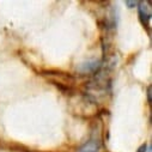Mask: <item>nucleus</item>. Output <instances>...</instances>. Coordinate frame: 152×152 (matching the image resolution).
Returning a JSON list of instances; mask_svg holds the SVG:
<instances>
[{
	"mask_svg": "<svg viewBox=\"0 0 152 152\" xmlns=\"http://www.w3.org/2000/svg\"><path fill=\"white\" fill-rule=\"evenodd\" d=\"M138 3L137 1H126V5H128V6H135Z\"/></svg>",
	"mask_w": 152,
	"mask_h": 152,
	"instance_id": "nucleus-3",
	"label": "nucleus"
},
{
	"mask_svg": "<svg viewBox=\"0 0 152 152\" xmlns=\"http://www.w3.org/2000/svg\"><path fill=\"white\" fill-rule=\"evenodd\" d=\"M99 146H101L99 140L91 139V140H89L88 142H85V144L78 150V152H98Z\"/></svg>",
	"mask_w": 152,
	"mask_h": 152,
	"instance_id": "nucleus-2",
	"label": "nucleus"
},
{
	"mask_svg": "<svg viewBox=\"0 0 152 152\" xmlns=\"http://www.w3.org/2000/svg\"><path fill=\"white\" fill-rule=\"evenodd\" d=\"M139 16L144 25H148L151 19V1H141L139 5Z\"/></svg>",
	"mask_w": 152,
	"mask_h": 152,
	"instance_id": "nucleus-1",
	"label": "nucleus"
},
{
	"mask_svg": "<svg viewBox=\"0 0 152 152\" xmlns=\"http://www.w3.org/2000/svg\"><path fill=\"white\" fill-rule=\"evenodd\" d=\"M138 152H146V145H142V146L138 150Z\"/></svg>",
	"mask_w": 152,
	"mask_h": 152,
	"instance_id": "nucleus-4",
	"label": "nucleus"
}]
</instances>
